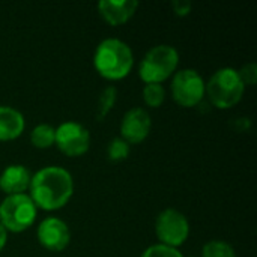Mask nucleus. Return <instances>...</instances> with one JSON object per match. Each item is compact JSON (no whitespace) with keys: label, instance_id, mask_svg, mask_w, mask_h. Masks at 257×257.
I'll use <instances>...</instances> for the list:
<instances>
[{"label":"nucleus","instance_id":"9b49d317","mask_svg":"<svg viewBox=\"0 0 257 257\" xmlns=\"http://www.w3.org/2000/svg\"><path fill=\"white\" fill-rule=\"evenodd\" d=\"M139 2L136 0H101L96 5V9L102 20L113 26H122L126 24L137 12Z\"/></svg>","mask_w":257,"mask_h":257},{"label":"nucleus","instance_id":"9d476101","mask_svg":"<svg viewBox=\"0 0 257 257\" xmlns=\"http://www.w3.org/2000/svg\"><path fill=\"white\" fill-rule=\"evenodd\" d=\"M151 130H152V117L149 111L143 107H133L123 114L120 120L119 137L125 140L130 146L140 145L149 137Z\"/></svg>","mask_w":257,"mask_h":257},{"label":"nucleus","instance_id":"f8f14e48","mask_svg":"<svg viewBox=\"0 0 257 257\" xmlns=\"http://www.w3.org/2000/svg\"><path fill=\"white\" fill-rule=\"evenodd\" d=\"M32 181L30 170L23 164H9L0 173V191L5 196L24 194Z\"/></svg>","mask_w":257,"mask_h":257},{"label":"nucleus","instance_id":"dca6fc26","mask_svg":"<svg viewBox=\"0 0 257 257\" xmlns=\"http://www.w3.org/2000/svg\"><path fill=\"white\" fill-rule=\"evenodd\" d=\"M202 257H236V251L229 242L212 239L202 247Z\"/></svg>","mask_w":257,"mask_h":257},{"label":"nucleus","instance_id":"aec40b11","mask_svg":"<svg viewBox=\"0 0 257 257\" xmlns=\"http://www.w3.org/2000/svg\"><path fill=\"white\" fill-rule=\"evenodd\" d=\"M238 74L244 83V86H254L257 81V65L254 62H248L242 65L241 69H238Z\"/></svg>","mask_w":257,"mask_h":257},{"label":"nucleus","instance_id":"a211bd4d","mask_svg":"<svg viewBox=\"0 0 257 257\" xmlns=\"http://www.w3.org/2000/svg\"><path fill=\"white\" fill-rule=\"evenodd\" d=\"M130 152H131V146L125 140H122L120 137L110 140V143L107 146V157L113 163L125 161L130 157Z\"/></svg>","mask_w":257,"mask_h":257},{"label":"nucleus","instance_id":"f3484780","mask_svg":"<svg viewBox=\"0 0 257 257\" xmlns=\"http://www.w3.org/2000/svg\"><path fill=\"white\" fill-rule=\"evenodd\" d=\"M143 101L149 108H158L166 101V89L163 84H145L142 90Z\"/></svg>","mask_w":257,"mask_h":257},{"label":"nucleus","instance_id":"39448f33","mask_svg":"<svg viewBox=\"0 0 257 257\" xmlns=\"http://www.w3.org/2000/svg\"><path fill=\"white\" fill-rule=\"evenodd\" d=\"M38 208L27 193L5 196L0 202V224L8 233H23L33 226Z\"/></svg>","mask_w":257,"mask_h":257},{"label":"nucleus","instance_id":"4be33fe9","mask_svg":"<svg viewBox=\"0 0 257 257\" xmlns=\"http://www.w3.org/2000/svg\"><path fill=\"white\" fill-rule=\"evenodd\" d=\"M6 242H8V232L3 229V226L0 224V253L2 250L6 247Z\"/></svg>","mask_w":257,"mask_h":257},{"label":"nucleus","instance_id":"1a4fd4ad","mask_svg":"<svg viewBox=\"0 0 257 257\" xmlns=\"http://www.w3.org/2000/svg\"><path fill=\"white\" fill-rule=\"evenodd\" d=\"M36 239L45 250L59 253L68 248L71 242V230L68 223L62 218L45 217L36 227Z\"/></svg>","mask_w":257,"mask_h":257},{"label":"nucleus","instance_id":"6ab92c4d","mask_svg":"<svg viewBox=\"0 0 257 257\" xmlns=\"http://www.w3.org/2000/svg\"><path fill=\"white\" fill-rule=\"evenodd\" d=\"M140 257H184V254L179 251V248H172L163 244H154L149 245Z\"/></svg>","mask_w":257,"mask_h":257},{"label":"nucleus","instance_id":"412c9836","mask_svg":"<svg viewBox=\"0 0 257 257\" xmlns=\"http://www.w3.org/2000/svg\"><path fill=\"white\" fill-rule=\"evenodd\" d=\"M172 8H173V12H175L178 17H187V15L191 12L193 5H191L188 0H175V2L172 3Z\"/></svg>","mask_w":257,"mask_h":257},{"label":"nucleus","instance_id":"2eb2a0df","mask_svg":"<svg viewBox=\"0 0 257 257\" xmlns=\"http://www.w3.org/2000/svg\"><path fill=\"white\" fill-rule=\"evenodd\" d=\"M116 101H117V89L114 86H107L101 93H99V98H98V102H96V120H104L111 108L116 105Z\"/></svg>","mask_w":257,"mask_h":257},{"label":"nucleus","instance_id":"423d86ee","mask_svg":"<svg viewBox=\"0 0 257 257\" xmlns=\"http://www.w3.org/2000/svg\"><path fill=\"white\" fill-rule=\"evenodd\" d=\"M170 93L178 105L194 108L205 99V80L197 69H179L172 75Z\"/></svg>","mask_w":257,"mask_h":257},{"label":"nucleus","instance_id":"0eeeda50","mask_svg":"<svg viewBox=\"0 0 257 257\" xmlns=\"http://www.w3.org/2000/svg\"><path fill=\"white\" fill-rule=\"evenodd\" d=\"M155 235L160 241L158 244L179 248L190 236V221L181 211L167 208L155 220Z\"/></svg>","mask_w":257,"mask_h":257},{"label":"nucleus","instance_id":"6e6552de","mask_svg":"<svg viewBox=\"0 0 257 257\" xmlns=\"http://www.w3.org/2000/svg\"><path fill=\"white\" fill-rule=\"evenodd\" d=\"M54 145L66 157H83L90 148V133L81 123L66 120L56 126Z\"/></svg>","mask_w":257,"mask_h":257},{"label":"nucleus","instance_id":"4468645a","mask_svg":"<svg viewBox=\"0 0 257 257\" xmlns=\"http://www.w3.org/2000/svg\"><path fill=\"white\" fill-rule=\"evenodd\" d=\"M56 126L50 123H38L30 131V143L36 149H50L54 145Z\"/></svg>","mask_w":257,"mask_h":257},{"label":"nucleus","instance_id":"20e7f679","mask_svg":"<svg viewBox=\"0 0 257 257\" xmlns=\"http://www.w3.org/2000/svg\"><path fill=\"white\" fill-rule=\"evenodd\" d=\"M179 51L169 44H160L146 51L139 63V77L145 84H163L178 71Z\"/></svg>","mask_w":257,"mask_h":257},{"label":"nucleus","instance_id":"f03ea898","mask_svg":"<svg viewBox=\"0 0 257 257\" xmlns=\"http://www.w3.org/2000/svg\"><path fill=\"white\" fill-rule=\"evenodd\" d=\"M93 68L104 80H123L134 68V53L122 39H102L93 53Z\"/></svg>","mask_w":257,"mask_h":257},{"label":"nucleus","instance_id":"7ed1b4c3","mask_svg":"<svg viewBox=\"0 0 257 257\" xmlns=\"http://www.w3.org/2000/svg\"><path fill=\"white\" fill-rule=\"evenodd\" d=\"M245 86L238 69L224 66L217 69L208 81H205V98L220 110H229L241 102Z\"/></svg>","mask_w":257,"mask_h":257},{"label":"nucleus","instance_id":"5701e85b","mask_svg":"<svg viewBox=\"0 0 257 257\" xmlns=\"http://www.w3.org/2000/svg\"><path fill=\"white\" fill-rule=\"evenodd\" d=\"M188 257H196V256H188Z\"/></svg>","mask_w":257,"mask_h":257},{"label":"nucleus","instance_id":"ddd939ff","mask_svg":"<svg viewBox=\"0 0 257 257\" xmlns=\"http://www.w3.org/2000/svg\"><path fill=\"white\" fill-rule=\"evenodd\" d=\"M26 130L23 113L11 105H0V142H12Z\"/></svg>","mask_w":257,"mask_h":257},{"label":"nucleus","instance_id":"f257e3e1","mask_svg":"<svg viewBox=\"0 0 257 257\" xmlns=\"http://www.w3.org/2000/svg\"><path fill=\"white\" fill-rule=\"evenodd\" d=\"M29 196L38 211H59L65 208L74 196V178L60 166L42 167L32 175Z\"/></svg>","mask_w":257,"mask_h":257}]
</instances>
